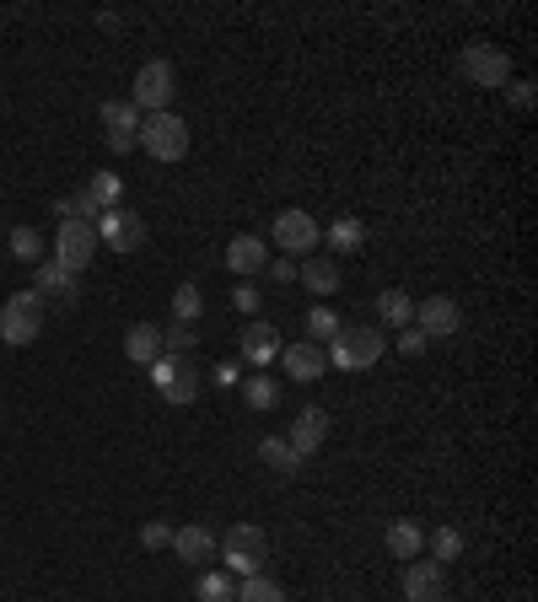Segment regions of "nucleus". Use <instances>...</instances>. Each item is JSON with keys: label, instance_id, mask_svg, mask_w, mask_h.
<instances>
[{"label": "nucleus", "instance_id": "8", "mask_svg": "<svg viewBox=\"0 0 538 602\" xmlns=\"http://www.w3.org/2000/svg\"><path fill=\"white\" fill-rule=\"evenodd\" d=\"M270 237L286 247V258H307V253L324 242V232H318V221H313L307 210H296V204H291V210H281V215L270 221Z\"/></svg>", "mask_w": 538, "mask_h": 602}, {"label": "nucleus", "instance_id": "36", "mask_svg": "<svg viewBox=\"0 0 538 602\" xmlns=\"http://www.w3.org/2000/svg\"><path fill=\"white\" fill-rule=\"evenodd\" d=\"M140 543H146V549H172V527H167V522H146V527H140Z\"/></svg>", "mask_w": 538, "mask_h": 602}, {"label": "nucleus", "instance_id": "17", "mask_svg": "<svg viewBox=\"0 0 538 602\" xmlns=\"http://www.w3.org/2000/svg\"><path fill=\"white\" fill-rule=\"evenodd\" d=\"M172 555L194 570H205V560L215 555V532L205 522H189V527H172Z\"/></svg>", "mask_w": 538, "mask_h": 602}, {"label": "nucleus", "instance_id": "2", "mask_svg": "<svg viewBox=\"0 0 538 602\" xmlns=\"http://www.w3.org/2000/svg\"><path fill=\"white\" fill-rule=\"evenodd\" d=\"M215 555H221V564H226L238 581H243V575H259L264 560H270V532L253 522H232L215 538Z\"/></svg>", "mask_w": 538, "mask_h": 602}, {"label": "nucleus", "instance_id": "35", "mask_svg": "<svg viewBox=\"0 0 538 602\" xmlns=\"http://www.w3.org/2000/svg\"><path fill=\"white\" fill-rule=\"evenodd\" d=\"M232 307H238L243 318H253V313L264 307V296H259V285H253V281H243V285H238V291H232Z\"/></svg>", "mask_w": 538, "mask_h": 602}, {"label": "nucleus", "instance_id": "1", "mask_svg": "<svg viewBox=\"0 0 538 602\" xmlns=\"http://www.w3.org/2000/svg\"><path fill=\"white\" fill-rule=\"evenodd\" d=\"M382 350H388V339H382L377 323H345L329 345H324L329 366H339V371H367V366L382 361Z\"/></svg>", "mask_w": 538, "mask_h": 602}, {"label": "nucleus", "instance_id": "22", "mask_svg": "<svg viewBox=\"0 0 538 602\" xmlns=\"http://www.w3.org/2000/svg\"><path fill=\"white\" fill-rule=\"evenodd\" d=\"M382 543H388V555L393 560H420V549H425V532H420V522H410V517H399V522H388V532H382Z\"/></svg>", "mask_w": 538, "mask_h": 602}, {"label": "nucleus", "instance_id": "21", "mask_svg": "<svg viewBox=\"0 0 538 602\" xmlns=\"http://www.w3.org/2000/svg\"><path fill=\"white\" fill-rule=\"evenodd\" d=\"M324 242H329V258H356L367 247V226L356 215H339L329 232H324Z\"/></svg>", "mask_w": 538, "mask_h": 602}, {"label": "nucleus", "instance_id": "16", "mask_svg": "<svg viewBox=\"0 0 538 602\" xmlns=\"http://www.w3.org/2000/svg\"><path fill=\"white\" fill-rule=\"evenodd\" d=\"M238 350H243V361H249V366H270V361H281L286 339H281V328H275V323L249 318V328H243V339H238Z\"/></svg>", "mask_w": 538, "mask_h": 602}, {"label": "nucleus", "instance_id": "23", "mask_svg": "<svg viewBox=\"0 0 538 602\" xmlns=\"http://www.w3.org/2000/svg\"><path fill=\"white\" fill-rule=\"evenodd\" d=\"M125 356L135 366H151L157 356H162V328H157V323H135V328L125 334Z\"/></svg>", "mask_w": 538, "mask_h": 602}, {"label": "nucleus", "instance_id": "5", "mask_svg": "<svg viewBox=\"0 0 538 602\" xmlns=\"http://www.w3.org/2000/svg\"><path fill=\"white\" fill-rule=\"evenodd\" d=\"M39 334H43V296L39 291L6 296V307H0V345L22 350V345H33Z\"/></svg>", "mask_w": 538, "mask_h": 602}, {"label": "nucleus", "instance_id": "20", "mask_svg": "<svg viewBox=\"0 0 538 602\" xmlns=\"http://www.w3.org/2000/svg\"><path fill=\"white\" fill-rule=\"evenodd\" d=\"M296 281L307 285L313 296H334L345 285V270H339V258H302L296 264Z\"/></svg>", "mask_w": 538, "mask_h": 602}, {"label": "nucleus", "instance_id": "25", "mask_svg": "<svg viewBox=\"0 0 538 602\" xmlns=\"http://www.w3.org/2000/svg\"><path fill=\"white\" fill-rule=\"evenodd\" d=\"M377 323H388V328H410L414 323V296L410 291H399V285L382 291V296H377Z\"/></svg>", "mask_w": 538, "mask_h": 602}, {"label": "nucleus", "instance_id": "32", "mask_svg": "<svg viewBox=\"0 0 538 602\" xmlns=\"http://www.w3.org/2000/svg\"><path fill=\"white\" fill-rule=\"evenodd\" d=\"M200 313H205V296H200V285H178V291H172V318L194 328V318H200Z\"/></svg>", "mask_w": 538, "mask_h": 602}, {"label": "nucleus", "instance_id": "26", "mask_svg": "<svg viewBox=\"0 0 538 602\" xmlns=\"http://www.w3.org/2000/svg\"><path fill=\"white\" fill-rule=\"evenodd\" d=\"M194 598L200 602H232L238 598V575H232V570H200Z\"/></svg>", "mask_w": 538, "mask_h": 602}, {"label": "nucleus", "instance_id": "38", "mask_svg": "<svg viewBox=\"0 0 538 602\" xmlns=\"http://www.w3.org/2000/svg\"><path fill=\"white\" fill-rule=\"evenodd\" d=\"M264 270H270V281H275V285H291V281H296V264H291V258H270Z\"/></svg>", "mask_w": 538, "mask_h": 602}, {"label": "nucleus", "instance_id": "6", "mask_svg": "<svg viewBox=\"0 0 538 602\" xmlns=\"http://www.w3.org/2000/svg\"><path fill=\"white\" fill-rule=\"evenodd\" d=\"M172 97H178V76H172V65H167V60H146L140 76H135L129 103H135L140 114H172Z\"/></svg>", "mask_w": 538, "mask_h": 602}, {"label": "nucleus", "instance_id": "24", "mask_svg": "<svg viewBox=\"0 0 538 602\" xmlns=\"http://www.w3.org/2000/svg\"><path fill=\"white\" fill-rule=\"evenodd\" d=\"M259 463H264L270 474H281V479H296V474H302V457L291 452L286 436H264V442H259Z\"/></svg>", "mask_w": 538, "mask_h": 602}, {"label": "nucleus", "instance_id": "10", "mask_svg": "<svg viewBox=\"0 0 538 602\" xmlns=\"http://www.w3.org/2000/svg\"><path fill=\"white\" fill-rule=\"evenodd\" d=\"M33 291L43 296V307H49V302H54V307H65V313H76V307H82V275L60 270L54 258L33 264Z\"/></svg>", "mask_w": 538, "mask_h": 602}, {"label": "nucleus", "instance_id": "13", "mask_svg": "<svg viewBox=\"0 0 538 602\" xmlns=\"http://www.w3.org/2000/svg\"><path fill=\"white\" fill-rule=\"evenodd\" d=\"M286 442H291V452H296V457L307 463V457H313L318 446L329 442V409H324V403H307V409H302V414L291 420Z\"/></svg>", "mask_w": 538, "mask_h": 602}, {"label": "nucleus", "instance_id": "11", "mask_svg": "<svg viewBox=\"0 0 538 602\" xmlns=\"http://www.w3.org/2000/svg\"><path fill=\"white\" fill-rule=\"evenodd\" d=\"M92 253H97V232L86 221H60V232H54V264L71 270V275H82L86 264H92Z\"/></svg>", "mask_w": 538, "mask_h": 602}, {"label": "nucleus", "instance_id": "29", "mask_svg": "<svg viewBox=\"0 0 538 602\" xmlns=\"http://www.w3.org/2000/svg\"><path fill=\"white\" fill-rule=\"evenodd\" d=\"M339 328H345V323H339L334 307H324V302H318V307H307V339H313V345H329Z\"/></svg>", "mask_w": 538, "mask_h": 602}, {"label": "nucleus", "instance_id": "27", "mask_svg": "<svg viewBox=\"0 0 538 602\" xmlns=\"http://www.w3.org/2000/svg\"><path fill=\"white\" fill-rule=\"evenodd\" d=\"M86 194H92L97 210H119V204H125V178H119V172H92Z\"/></svg>", "mask_w": 538, "mask_h": 602}, {"label": "nucleus", "instance_id": "9", "mask_svg": "<svg viewBox=\"0 0 538 602\" xmlns=\"http://www.w3.org/2000/svg\"><path fill=\"white\" fill-rule=\"evenodd\" d=\"M457 65H463V76L474 81V86H506L511 81V54L496 49V43H468L457 54Z\"/></svg>", "mask_w": 538, "mask_h": 602}, {"label": "nucleus", "instance_id": "18", "mask_svg": "<svg viewBox=\"0 0 538 602\" xmlns=\"http://www.w3.org/2000/svg\"><path fill=\"white\" fill-rule=\"evenodd\" d=\"M281 361H286L291 382H318V377L329 371V356H324V345H313V339H302V345H286V350H281Z\"/></svg>", "mask_w": 538, "mask_h": 602}, {"label": "nucleus", "instance_id": "31", "mask_svg": "<svg viewBox=\"0 0 538 602\" xmlns=\"http://www.w3.org/2000/svg\"><path fill=\"white\" fill-rule=\"evenodd\" d=\"M243 399H249V409L264 414V409L281 403V382H275V377H249V382H243Z\"/></svg>", "mask_w": 538, "mask_h": 602}, {"label": "nucleus", "instance_id": "37", "mask_svg": "<svg viewBox=\"0 0 538 602\" xmlns=\"http://www.w3.org/2000/svg\"><path fill=\"white\" fill-rule=\"evenodd\" d=\"M425 345H431V339H425V334H420V328H404V334H399V350H404V356H425Z\"/></svg>", "mask_w": 538, "mask_h": 602}, {"label": "nucleus", "instance_id": "7", "mask_svg": "<svg viewBox=\"0 0 538 602\" xmlns=\"http://www.w3.org/2000/svg\"><path fill=\"white\" fill-rule=\"evenodd\" d=\"M92 232H97L103 247H114L119 258H129V253L146 247V221H140L135 210H125V204H119V210H103V215L92 221Z\"/></svg>", "mask_w": 538, "mask_h": 602}, {"label": "nucleus", "instance_id": "33", "mask_svg": "<svg viewBox=\"0 0 538 602\" xmlns=\"http://www.w3.org/2000/svg\"><path fill=\"white\" fill-rule=\"evenodd\" d=\"M431 560L436 564L463 560V532H457V527H436V532H431Z\"/></svg>", "mask_w": 538, "mask_h": 602}, {"label": "nucleus", "instance_id": "19", "mask_svg": "<svg viewBox=\"0 0 538 602\" xmlns=\"http://www.w3.org/2000/svg\"><path fill=\"white\" fill-rule=\"evenodd\" d=\"M270 264V247H264V237H253V232H243V237L226 242V270L232 275H243V281H253L259 270Z\"/></svg>", "mask_w": 538, "mask_h": 602}, {"label": "nucleus", "instance_id": "3", "mask_svg": "<svg viewBox=\"0 0 538 602\" xmlns=\"http://www.w3.org/2000/svg\"><path fill=\"white\" fill-rule=\"evenodd\" d=\"M151 388L162 393V403H194L200 399V388H205V371H200V361L194 356H157L151 361Z\"/></svg>", "mask_w": 538, "mask_h": 602}, {"label": "nucleus", "instance_id": "34", "mask_svg": "<svg viewBox=\"0 0 538 602\" xmlns=\"http://www.w3.org/2000/svg\"><path fill=\"white\" fill-rule=\"evenodd\" d=\"M194 345H200V339H194V328H189V323L162 328V350H167V356H194Z\"/></svg>", "mask_w": 538, "mask_h": 602}, {"label": "nucleus", "instance_id": "28", "mask_svg": "<svg viewBox=\"0 0 538 602\" xmlns=\"http://www.w3.org/2000/svg\"><path fill=\"white\" fill-rule=\"evenodd\" d=\"M232 602H286V587L259 570V575H243V581H238V598Z\"/></svg>", "mask_w": 538, "mask_h": 602}, {"label": "nucleus", "instance_id": "12", "mask_svg": "<svg viewBox=\"0 0 538 602\" xmlns=\"http://www.w3.org/2000/svg\"><path fill=\"white\" fill-rule=\"evenodd\" d=\"M414 328L425 339H453L457 328H463V307H457L453 296H425V302H414Z\"/></svg>", "mask_w": 538, "mask_h": 602}, {"label": "nucleus", "instance_id": "14", "mask_svg": "<svg viewBox=\"0 0 538 602\" xmlns=\"http://www.w3.org/2000/svg\"><path fill=\"white\" fill-rule=\"evenodd\" d=\"M404 598L410 602H447V564L410 560L404 564Z\"/></svg>", "mask_w": 538, "mask_h": 602}, {"label": "nucleus", "instance_id": "40", "mask_svg": "<svg viewBox=\"0 0 538 602\" xmlns=\"http://www.w3.org/2000/svg\"><path fill=\"white\" fill-rule=\"evenodd\" d=\"M215 382H221V388H232V382H238V366L221 361V366H215Z\"/></svg>", "mask_w": 538, "mask_h": 602}, {"label": "nucleus", "instance_id": "15", "mask_svg": "<svg viewBox=\"0 0 538 602\" xmlns=\"http://www.w3.org/2000/svg\"><path fill=\"white\" fill-rule=\"evenodd\" d=\"M103 129H108V146L125 157L135 151V135H140V108L129 103V97H108L103 103Z\"/></svg>", "mask_w": 538, "mask_h": 602}, {"label": "nucleus", "instance_id": "4", "mask_svg": "<svg viewBox=\"0 0 538 602\" xmlns=\"http://www.w3.org/2000/svg\"><path fill=\"white\" fill-rule=\"evenodd\" d=\"M135 146H140L151 161H183L189 157V124L178 119V114H146Z\"/></svg>", "mask_w": 538, "mask_h": 602}, {"label": "nucleus", "instance_id": "30", "mask_svg": "<svg viewBox=\"0 0 538 602\" xmlns=\"http://www.w3.org/2000/svg\"><path fill=\"white\" fill-rule=\"evenodd\" d=\"M11 258H22V264H43L39 226H11Z\"/></svg>", "mask_w": 538, "mask_h": 602}, {"label": "nucleus", "instance_id": "39", "mask_svg": "<svg viewBox=\"0 0 538 602\" xmlns=\"http://www.w3.org/2000/svg\"><path fill=\"white\" fill-rule=\"evenodd\" d=\"M511 86V103L517 108H534V81H506Z\"/></svg>", "mask_w": 538, "mask_h": 602}]
</instances>
